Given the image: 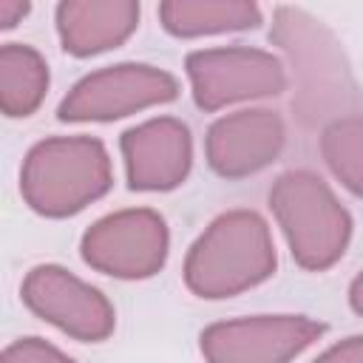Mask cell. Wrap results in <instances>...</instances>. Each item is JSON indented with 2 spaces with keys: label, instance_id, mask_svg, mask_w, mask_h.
Listing matches in <instances>:
<instances>
[{
  "label": "cell",
  "instance_id": "12",
  "mask_svg": "<svg viewBox=\"0 0 363 363\" xmlns=\"http://www.w3.org/2000/svg\"><path fill=\"white\" fill-rule=\"evenodd\" d=\"M57 34L68 54L94 57L122 45L139 26L133 0H65L57 6Z\"/></svg>",
  "mask_w": 363,
  "mask_h": 363
},
{
  "label": "cell",
  "instance_id": "17",
  "mask_svg": "<svg viewBox=\"0 0 363 363\" xmlns=\"http://www.w3.org/2000/svg\"><path fill=\"white\" fill-rule=\"evenodd\" d=\"M312 363H363V335H352V337L329 346Z\"/></svg>",
  "mask_w": 363,
  "mask_h": 363
},
{
  "label": "cell",
  "instance_id": "8",
  "mask_svg": "<svg viewBox=\"0 0 363 363\" xmlns=\"http://www.w3.org/2000/svg\"><path fill=\"white\" fill-rule=\"evenodd\" d=\"M320 335L306 315H252L210 323L199 340L207 363H292Z\"/></svg>",
  "mask_w": 363,
  "mask_h": 363
},
{
  "label": "cell",
  "instance_id": "19",
  "mask_svg": "<svg viewBox=\"0 0 363 363\" xmlns=\"http://www.w3.org/2000/svg\"><path fill=\"white\" fill-rule=\"evenodd\" d=\"M349 303H352V309L363 318V272L354 275V281L349 284Z\"/></svg>",
  "mask_w": 363,
  "mask_h": 363
},
{
  "label": "cell",
  "instance_id": "2",
  "mask_svg": "<svg viewBox=\"0 0 363 363\" xmlns=\"http://www.w3.org/2000/svg\"><path fill=\"white\" fill-rule=\"evenodd\" d=\"M113 184L105 145L94 136H51L37 142L20 167L26 204L45 218H65L102 199Z\"/></svg>",
  "mask_w": 363,
  "mask_h": 363
},
{
  "label": "cell",
  "instance_id": "13",
  "mask_svg": "<svg viewBox=\"0 0 363 363\" xmlns=\"http://www.w3.org/2000/svg\"><path fill=\"white\" fill-rule=\"evenodd\" d=\"M159 20L167 34L190 40L255 28L261 9L250 0H167L159 6Z\"/></svg>",
  "mask_w": 363,
  "mask_h": 363
},
{
  "label": "cell",
  "instance_id": "15",
  "mask_svg": "<svg viewBox=\"0 0 363 363\" xmlns=\"http://www.w3.org/2000/svg\"><path fill=\"white\" fill-rule=\"evenodd\" d=\"M320 156L332 176L363 199V116H335L320 133Z\"/></svg>",
  "mask_w": 363,
  "mask_h": 363
},
{
  "label": "cell",
  "instance_id": "5",
  "mask_svg": "<svg viewBox=\"0 0 363 363\" xmlns=\"http://www.w3.org/2000/svg\"><path fill=\"white\" fill-rule=\"evenodd\" d=\"M170 250V233L164 218L150 207L116 210L94 221L82 241V261L111 278L139 281L156 275Z\"/></svg>",
  "mask_w": 363,
  "mask_h": 363
},
{
  "label": "cell",
  "instance_id": "1",
  "mask_svg": "<svg viewBox=\"0 0 363 363\" xmlns=\"http://www.w3.org/2000/svg\"><path fill=\"white\" fill-rule=\"evenodd\" d=\"M278 267L269 224L252 210L213 218L184 258V284L193 295L221 301L264 284Z\"/></svg>",
  "mask_w": 363,
  "mask_h": 363
},
{
  "label": "cell",
  "instance_id": "18",
  "mask_svg": "<svg viewBox=\"0 0 363 363\" xmlns=\"http://www.w3.org/2000/svg\"><path fill=\"white\" fill-rule=\"evenodd\" d=\"M26 0H0V28H14L26 14H28Z\"/></svg>",
  "mask_w": 363,
  "mask_h": 363
},
{
  "label": "cell",
  "instance_id": "3",
  "mask_svg": "<svg viewBox=\"0 0 363 363\" xmlns=\"http://www.w3.org/2000/svg\"><path fill=\"white\" fill-rule=\"evenodd\" d=\"M269 210L298 267L323 272L343 258L352 238V216L318 173H281L269 187Z\"/></svg>",
  "mask_w": 363,
  "mask_h": 363
},
{
  "label": "cell",
  "instance_id": "7",
  "mask_svg": "<svg viewBox=\"0 0 363 363\" xmlns=\"http://www.w3.org/2000/svg\"><path fill=\"white\" fill-rule=\"evenodd\" d=\"M176 96L179 82L173 74L145 62H119L85 74L65 94L57 116L62 122H113Z\"/></svg>",
  "mask_w": 363,
  "mask_h": 363
},
{
  "label": "cell",
  "instance_id": "6",
  "mask_svg": "<svg viewBox=\"0 0 363 363\" xmlns=\"http://www.w3.org/2000/svg\"><path fill=\"white\" fill-rule=\"evenodd\" d=\"M193 99L201 111H221L235 102L278 96L286 88L284 62L250 45L199 48L184 60Z\"/></svg>",
  "mask_w": 363,
  "mask_h": 363
},
{
  "label": "cell",
  "instance_id": "9",
  "mask_svg": "<svg viewBox=\"0 0 363 363\" xmlns=\"http://www.w3.org/2000/svg\"><path fill=\"white\" fill-rule=\"evenodd\" d=\"M23 303L60 332L82 340L99 343L116 326V312L111 301L74 272L57 264L34 267L20 286Z\"/></svg>",
  "mask_w": 363,
  "mask_h": 363
},
{
  "label": "cell",
  "instance_id": "11",
  "mask_svg": "<svg viewBox=\"0 0 363 363\" xmlns=\"http://www.w3.org/2000/svg\"><path fill=\"white\" fill-rule=\"evenodd\" d=\"M119 147L130 190H173L193 167V136L176 116H153L125 130Z\"/></svg>",
  "mask_w": 363,
  "mask_h": 363
},
{
  "label": "cell",
  "instance_id": "10",
  "mask_svg": "<svg viewBox=\"0 0 363 363\" xmlns=\"http://www.w3.org/2000/svg\"><path fill=\"white\" fill-rule=\"evenodd\" d=\"M286 145V125L278 111L244 108L216 119L207 130V164L221 179H247L269 167Z\"/></svg>",
  "mask_w": 363,
  "mask_h": 363
},
{
  "label": "cell",
  "instance_id": "14",
  "mask_svg": "<svg viewBox=\"0 0 363 363\" xmlns=\"http://www.w3.org/2000/svg\"><path fill=\"white\" fill-rule=\"evenodd\" d=\"M48 91V62L26 43L0 48V108L11 119L31 116Z\"/></svg>",
  "mask_w": 363,
  "mask_h": 363
},
{
  "label": "cell",
  "instance_id": "16",
  "mask_svg": "<svg viewBox=\"0 0 363 363\" xmlns=\"http://www.w3.org/2000/svg\"><path fill=\"white\" fill-rule=\"evenodd\" d=\"M0 363H77L43 337H20L3 349Z\"/></svg>",
  "mask_w": 363,
  "mask_h": 363
},
{
  "label": "cell",
  "instance_id": "4",
  "mask_svg": "<svg viewBox=\"0 0 363 363\" xmlns=\"http://www.w3.org/2000/svg\"><path fill=\"white\" fill-rule=\"evenodd\" d=\"M269 37L289 54V62L301 82L298 108L309 116L326 113L335 102H343L352 91L349 65L332 31L306 14L303 9H275Z\"/></svg>",
  "mask_w": 363,
  "mask_h": 363
}]
</instances>
